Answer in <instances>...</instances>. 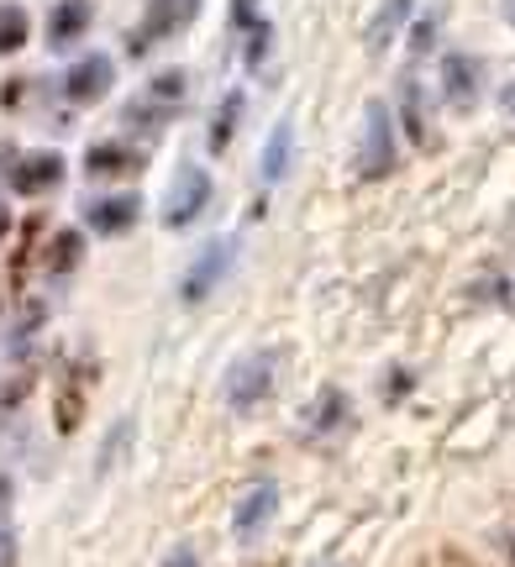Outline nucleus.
Wrapping results in <instances>:
<instances>
[{
  "mask_svg": "<svg viewBox=\"0 0 515 567\" xmlns=\"http://www.w3.org/2000/svg\"><path fill=\"white\" fill-rule=\"evenodd\" d=\"M231 258H237V237H216V243L189 264V274H185V284H179V295H185L189 305H200L216 289V284L227 279V268H231Z\"/></svg>",
  "mask_w": 515,
  "mask_h": 567,
  "instance_id": "nucleus-8",
  "label": "nucleus"
},
{
  "mask_svg": "<svg viewBox=\"0 0 515 567\" xmlns=\"http://www.w3.org/2000/svg\"><path fill=\"white\" fill-rule=\"evenodd\" d=\"M147 153L137 147H126V142H90L84 147V174L90 179H132V174H143Z\"/></svg>",
  "mask_w": 515,
  "mask_h": 567,
  "instance_id": "nucleus-12",
  "label": "nucleus"
},
{
  "mask_svg": "<svg viewBox=\"0 0 515 567\" xmlns=\"http://www.w3.org/2000/svg\"><path fill=\"white\" fill-rule=\"evenodd\" d=\"M348 415H352L348 389L342 384L316 389V400H310L306 415H300V436H306V442H327V436H337V431L348 425Z\"/></svg>",
  "mask_w": 515,
  "mask_h": 567,
  "instance_id": "nucleus-7",
  "label": "nucleus"
},
{
  "mask_svg": "<svg viewBox=\"0 0 515 567\" xmlns=\"http://www.w3.org/2000/svg\"><path fill=\"white\" fill-rule=\"evenodd\" d=\"M27 394H32V373H11V379L0 384V421H6V415H17Z\"/></svg>",
  "mask_w": 515,
  "mask_h": 567,
  "instance_id": "nucleus-23",
  "label": "nucleus"
},
{
  "mask_svg": "<svg viewBox=\"0 0 515 567\" xmlns=\"http://www.w3.org/2000/svg\"><path fill=\"white\" fill-rule=\"evenodd\" d=\"M274 384H279V352H274V347H258V352H248V358H237V363L227 368L222 400H227L231 410H258L268 394H274Z\"/></svg>",
  "mask_w": 515,
  "mask_h": 567,
  "instance_id": "nucleus-1",
  "label": "nucleus"
},
{
  "mask_svg": "<svg viewBox=\"0 0 515 567\" xmlns=\"http://www.w3.org/2000/svg\"><path fill=\"white\" fill-rule=\"evenodd\" d=\"M400 158V147H394V126H390V111L384 101H369L363 111V153H358V179H384Z\"/></svg>",
  "mask_w": 515,
  "mask_h": 567,
  "instance_id": "nucleus-3",
  "label": "nucleus"
},
{
  "mask_svg": "<svg viewBox=\"0 0 515 567\" xmlns=\"http://www.w3.org/2000/svg\"><path fill=\"white\" fill-rule=\"evenodd\" d=\"M484 95V63L474 53H442V101L453 105L457 116H468Z\"/></svg>",
  "mask_w": 515,
  "mask_h": 567,
  "instance_id": "nucleus-5",
  "label": "nucleus"
},
{
  "mask_svg": "<svg viewBox=\"0 0 515 567\" xmlns=\"http://www.w3.org/2000/svg\"><path fill=\"white\" fill-rule=\"evenodd\" d=\"M90 21H95V0H59L53 17H48V48H53V53L74 48V42L90 32Z\"/></svg>",
  "mask_w": 515,
  "mask_h": 567,
  "instance_id": "nucleus-14",
  "label": "nucleus"
},
{
  "mask_svg": "<svg viewBox=\"0 0 515 567\" xmlns=\"http://www.w3.org/2000/svg\"><path fill=\"white\" fill-rule=\"evenodd\" d=\"M274 509H279V484H274V478H258V484L237 499V509H231V530H237V542H258L264 526L274 520Z\"/></svg>",
  "mask_w": 515,
  "mask_h": 567,
  "instance_id": "nucleus-11",
  "label": "nucleus"
},
{
  "mask_svg": "<svg viewBox=\"0 0 515 567\" xmlns=\"http://www.w3.org/2000/svg\"><path fill=\"white\" fill-rule=\"evenodd\" d=\"M90 373H95L90 363L74 368V379H63V389H59V410H53V425H59L63 436H69V431H80V421H84V394H90Z\"/></svg>",
  "mask_w": 515,
  "mask_h": 567,
  "instance_id": "nucleus-16",
  "label": "nucleus"
},
{
  "mask_svg": "<svg viewBox=\"0 0 515 567\" xmlns=\"http://www.w3.org/2000/svg\"><path fill=\"white\" fill-rule=\"evenodd\" d=\"M411 384H415V373H405V368H390V379H384V400H400V394H411Z\"/></svg>",
  "mask_w": 515,
  "mask_h": 567,
  "instance_id": "nucleus-26",
  "label": "nucleus"
},
{
  "mask_svg": "<svg viewBox=\"0 0 515 567\" xmlns=\"http://www.w3.org/2000/svg\"><path fill=\"white\" fill-rule=\"evenodd\" d=\"M111 80H116V63L105 59V53H90V59L69 63V74L59 80V90L69 105H95L105 90H111Z\"/></svg>",
  "mask_w": 515,
  "mask_h": 567,
  "instance_id": "nucleus-9",
  "label": "nucleus"
},
{
  "mask_svg": "<svg viewBox=\"0 0 515 567\" xmlns=\"http://www.w3.org/2000/svg\"><path fill=\"white\" fill-rule=\"evenodd\" d=\"M231 32L243 38V59L253 74H268V53H274V21L258 11V0H231Z\"/></svg>",
  "mask_w": 515,
  "mask_h": 567,
  "instance_id": "nucleus-6",
  "label": "nucleus"
},
{
  "mask_svg": "<svg viewBox=\"0 0 515 567\" xmlns=\"http://www.w3.org/2000/svg\"><path fill=\"white\" fill-rule=\"evenodd\" d=\"M6 153H11V147H6V142H0V163H6Z\"/></svg>",
  "mask_w": 515,
  "mask_h": 567,
  "instance_id": "nucleus-31",
  "label": "nucleus"
},
{
  "mask_svg": "<svg viewBox=\"0 0 515 567\" xmlns=\"http://www.w3.org/2000/svg\"><path fill=\"white\" fill-rule=\"evenodd\" d=\"M400 122H405L411 147H426V111H421V84H415V74L400 80Z\"/></svg>",
  "mask_w": 515,
  "mask_h": 567,
  "instance_id": "nucleus-20",
  "label": "nucleus"
},
{
  "mask_svg": "<svg viewBox=\"0 0 515 567\" xmlns=\"http://www.w3.org/2000/svg\"><path fill=\"white\" fill-rule=\"evenodd\" d=\"M411 11H415V0H384L379 11H373V21H369V48L373 53H384L400 32H405V21H411Z\"/></svg>",
  "mask_w": 515,
  "mask_h": 567,
  "instance_id": "nucleus-18",
  "label": "nucleus"
},
{
  "mask_svg": "<svg viewBox=\"0 0 515 567\" xmlns=\"http://www.w3.org/2000/svg\"><path fill=\"white\" fill-rule=\"evenodd\" d=\"M6 509H11V478L0 473V520H6Z\"/></svg>",
  "mask_w": 515,
  "mask_h": 567,
  "instance_id": "nucleus-28",
  "label": "nucleus"
},
{
  "mask_svg": "<svg viewBox=\"0 0 515 567\" xmlns=\"http://www.w3.org/2000/svg\"><path fill=\"white\" fill-rule=\"evenodd\" d=\"M206 205H210V174L189 163V168L174 174V189H168V200H164V226L168 231H185V226H195L206 216Z\"/></svg>",
  "mask_w": 515,
  "mask_h": 567,
  "instance_id": "nucleus-4",
  "label": "nucleus"
},
{
  "mask_svg": "<svg viewBox=\"0 0 515 567\" xmlns=\"http://www.w3.org/2000/svg\"><path fill=\"white\" fill-rule=\"evenodd\" d=\"M200 17V0H147L143 11V32L132 38V48H147V42H168L179 38L189 21Z\"/></svg>",
  "mask_w": 515,
  "mask_h": 567,
  "instance_id": "nucleus-10",
  "label": "nucleus"
},
{
  "mask_svg": "<svg viewBox=\"0 0 515 567\" xmlns=\"http://www.w3.org/2000/svg\"><path fill=\"white\" fill-rule=\"evenodd\" d=\"M164 567H200V557H195V547H174L164 557Z\"/></svg>",
  "mask_w": 515,
  "mask_h": 567,
  "instance_id": "nucleus-27",
  "label": "nucleus"
},
{
  "mask_svg": "<svg viewBox=\"0 0 515 567\" xmlns=\"http://www.w3.org/2000/svg\"><path fill=\"white\" fill-rule=\"evenodd\" d=\"M289 158H295V122L289 116H279L274 122V132H268V142H264V184H279L289 174Z\"/></svg>",
  "mask_w": 515,
  "mask_h": 567,
  "instance_id": "nucleus-17",
  "label": "nucleus"
},
{
  "mask_svg": "<svg viewBox=\"0 0 515 567\" xmlns=\"http://www.w3.org/2000/svg\"><path fill=\"white\" fill-rule=\"evenodd\" d=\"M511 21H515V0H511Z\"/></svg>",
  "mask_w": 515,
  "mask_h": 567,
  "instance_id": "nucleus-32",
  "label": "nucleus"
},
{
  "mask_svg": "<svg viewBox=\"0 0 515 567\" xmlns=\"http://www.w3.org/2000/svg\"><path fill=\"white\" fill-rule=\"evenodd\" d=\"M499 551H505V557H511V567H515V530H505V536H499Z\"/></svg>",
  "mask_w": 515,
  "mask_h": 567,
  "instance_id": "nucleus-29",
  "label": "nucleus"
},
{
  "mask_svg": "<svg viewBox=\"0 0 515 567\" xmlns=\"http://www.w3.org/2000/svg\"><path fill=\"white\" fill-rule=\"evenodd\" d=\"M27 27H32V17L21 6H11V0H0V53L27 48Z\"/></svg>",
  "mask_w": 515,
  "mask_h": 567,
  "instance_id": "nucleus-22",
  "label": "nucleus"
},
{
  "mask_svg": "<svg viewBox=\"0 0 515 567\" xmlns=\"http://www.w3.org/2000/svg\"><path fill=\"white\" fill-rule=\"evenodd\" d=\"M237 122H243V90H227L216 105V122H210V153H227Z\"/></svg>",
  "mask_w": 515,
  "mask_h": 567,
  "instance_id": "nucleus-21",
  "label": "nucleus"
},
{
  "mask_svg": "<svg viewBox=\"0 0 515 567\" xmlns=\"http://www.w3.org/2000/svg\"><path fill=\"white\" fill-rule=\"evenodd\" d=\"M63 184V158L59 153H32V158H21L11 168V189L17 195H48V189H59Z\"/></svg>",
  "mask_w": 515,
  "mask_h": 567,
  "instance_id": "nucleus-15",
  "label": "nucleus"
},
{
  "mask_svg": "<svg viewBox=\"0 0 515 567\" xmlns=\"http://www.w3.org/2000/svg\"><path fill=\"white\" fill-rule=\"evenodd\" d=\"M185 74L179 69H164V74H153V80L143 84V95L126 105L122 116H126V126H143V132H158V126H168V122H179L185 116Z\"/></svg>",
  "mask_w": 515,
  "mask_h": 567,
  "instance_id": "nucleus-2",
  "label": "nucleus"
},
{
  "mask_svg": "<svg viewBox=\"0 0 515 567\" xmlns=\"http://www.w3.org/2000/svg\"><path fill=\"white\" fill-rule=\"evenodd\" d=\"M80 264H84V231H74V226H69V231H59V237H53L48 258H42V274H48L53 284H63Z\"/></svg>",
  "mask_w": 515,
  "mask_h": 567,
  "instance_id": "nucleus-19",
  "label": "nucleus"
},
{
  "mask_svg": "<svg viewBox=\"0 0 515 567\" xmlns=\"http://www.w3.org/2000/svg\"><path fill=\"white\" fill-rule=\"evenodd\" d=\"M6 231H11V210L0 205V243H6Z\"/></svg>",
  "mask_w": 515,
  "mask_h": 567,
  "instance_id": "nucleus-30",
  "label": "nucleus"
},
{
  "mask_svg": "<svg viewBox=\"0 0 515 567\" xmlns=\"http://www.w3.org/2000/svg\"><path fill=\"white\" fill-rule=\"evenodd\" d=\"M38 231H42V221L32 216V221L21 226V252H17V264H11V274H17V284H27V252H32V243H38Z\"/></svg>",
  "mask_w": 515,
  "mask_h": 567,
  "instance_id": "nucleus-25",
  "label": "nucleus"
},
{
  "mask_svg": "<svg viewBox=\"0 0 515 567\" xmlns=\"http://www.w3.org/2000/svg\"><path fill=\"white\" fill-rule=\"evenodd\" d=\"M436 21H442V6H432V11H421V17H415V27H411V53L415 59L436 42Z\"/></svg>",
  "mask_w": 515,
  "mask_h": 567,
  "instance_id": "nucleus-24",
  "label": "nucleus"
},
{
  "mask_svg": "<svg viewBox=\"0 0 515 567\" xmlns=\"http://www.w3.org/2000/svg\"><path fill=\"white\" fill-rule=\"evenodd\" d=\"M137 216H143L137 195H101V200L84 205V221H90V231H101V237H126L137 226Z\"/></svg>",
  "mask_w": 515,
  "mask_h": 567,
  "instance_id": "nucleus-13",
  "label": "nucleus"
}]
</instances>
